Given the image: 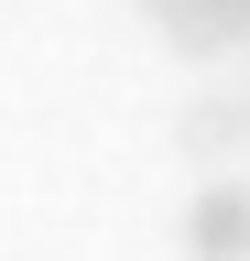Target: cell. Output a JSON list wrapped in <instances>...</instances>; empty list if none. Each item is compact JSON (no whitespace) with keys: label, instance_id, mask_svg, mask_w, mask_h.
<instances>
[{"label":"cell","instance_id":"6da1fadb","mask_svg":"<svg viewBox=\"0 0 250 261\" xmlns=\"http://www.w3.org/2000/svg\"><path fill=\"white\" fill-rule=\"evenodd\" d=\"M185 250L196 261H250V174H207L185 196Z\"/></svg>","mask_w":250,"mask_h":261},{"label":"cell","instance_id":"7a4b0ae2","mask_svg":"<svg viewBox=\"0 0 250 261\" xmlns=\"http://www.w3.org/2000/svg\"><path fill=\"white\" fill-rule=\"evenodd\" d=\"M152 22L174 33V55H229V44H250L239 0H152Z\"/></svg>","mask_w":250,"mask_h":261},{"label":"cell","instance_id":"3957f363","mask_svg":"<svg viewBox=\"0 0 250 261\" xmlns=\"http://www.w3.org/2000/svg\"><path fill=\"white\" fill-rule=\"evenodd\" d=\"M174 142L207 163V174H229L239 163V142H250V98H196V109L174 120Z\"/></svg>","mask_w":250,"mask_h":261},{"label":"cell","instance_id":"277c9868","mask_svg":"<svg viewBox=\"0 0 250 261\" xmlns=\"http://www.w3.org/2000/svg\"><path fill=\"white\" fill-rule=\"evenodd\" d=\"M239 22H250V0H239Z\"/></svg>","mask_w":250,"mask_h":261}]
</instances>
